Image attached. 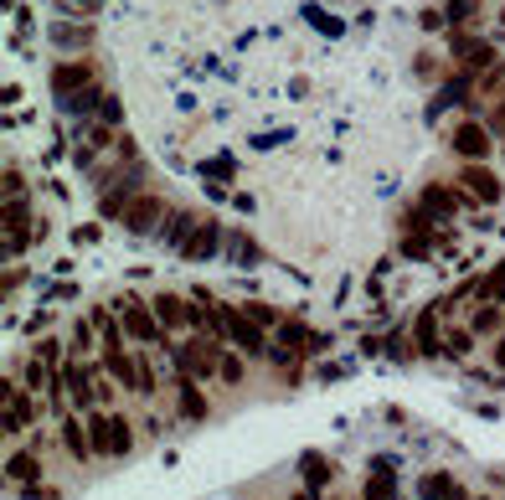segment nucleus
<instances>
[{
  "mask_svg": "<svg viewBox=\"0 0 505 500\" xmlns=\"http://www.w3.org/2000/svg\"><path fill=\"white\" fill-rule=\"evenodd\" d=\"M495 367H505V336L495 340Z\"/></svg>",
  "mask_w": 505,
  "mask_h": 500,
  "instance_id": "58836bf2",
  "label": "nucleus"
},
{
  "mask_svg": "<svg viewBox=\"0 0 505 500\" xmlns=\"http://www.w3.org/2000/svg\"><path fill=\"white\" fill-rule=\"evenodd\" d=\"M470 500H485V495H470Z\"/></svg>",
  "mask_w": 505,
  "mask_h": 500,
  "instance_id": "a19ab883",
  "label": "nucleus"
},
{
  "mask_svg": "<svg viewBox=\"0 0 505 500\" xmlns=\"http://www.w3.org/2000/svg\"><path fill=\"white\" fill-rule=\"evenodd\" d=\"M88 434H94V454H109V459H124L134 444L124 413H88Z\"/></svg>",
  "mask_w": 505,
  "mask_h": 500,
  "instance_id": "f03ea898",
  "label": "nucleus"
},
{
  "mask_svg": "<svg viewBox=\"0 0 505 500\" xmlns=\"http://www.w3.org/2000/svg\"><path fill=\"white\" fill-rule=\"evenodd\" d=\"M5 475H11V480H36V475H42V465H36V454H11V465H5Z\"/></svg>",
  "mask_w": 505,
  "mask_h": 500,
  "instance_id": "393cba45",
  "label": "nucleus"
},
{
  "mask_svg": "<svg viewBox=\"0 0 505 500\" xmlns=\"http://www.w3.org/2000/svg\"><path fill=\"white\" fill-rule=\"evenodd\" d=\"M217 377H222V382H227V387H243V377H248V371H243V361H237V356H222Z\"/></svg>",
  "mask_w": 505,
  "mask_h": 500,
  "instance_id": "a878e982",
  "label": "nucleus"
},
{
  "mask_svg": "<svg viewBox=\"0 0 505 500\" xmlns=\"http://www.w3.org/2000/svg\"><path fill=\"white\" fill-rule=\"evenodd\" d=\"M474 11H480V0H454V5H449V16H454V21L474 16Z\"/></svg>",
  "mask_w": 505,
  "mask_h": 500,
  "instance_id": "2f4dec72",
  "label": "nucleus"
},
{
  "mask_svg": "<svg viewBox=\"0 0 505 500\" xmlns=\"http://www.w3.org/2000/svg\"><path fill=\"white\" fill-rule=\"evenodd\" d=\"M294 500H315V495H310V490H300V495H294Z\"/></svg>",
  "mask_w": 505,
  "mask_h": 500,
  "instance_id": "ea45409f",
  "label": "nucleus"
},
{
  "mask_svg": "<svg viewBox=\"0 0 505 500\" xmlns=\"http://www.w3.org/2000/svg\"><path fill=\"white\" fill-rule=\"evenodd\" d=\"M500 78H505V67L495 63V67H490V73H485V78H480V93H495V83H500Z\"/></svg>",
  "mask_w": 505,
  "mask_h": 500,
  "instance_id": "473e14b6",
  "label": "nucleus"
},
{
  "mask_svg": "<svg viewBox=\"0 0 505 500\" xmlns=\"http://www.w3.org/2000/svg\"><path fill=\"white\" fill-rule=\"evenodd\" d=\"M459 207H470V201H464L459 191H449V186H428V191H423V211H428V217H454Z\"/></svg>",
  "mask_w": 505,
  "mask_h": 500,
  "instance_id": "f3484780",
  "label": "nucleus"
},
{
  "mask_svg": "<svg viewBox=\"0 0 505 500\" xmlns=\"http://www.w3.org/2000/svg\"><path fill=\"white\" fill-rule=\"evenodd\" d=\"M63 449L73 454L78 465H88V459H94V434H88V428H83V423L73 418V413L63 418Z\"/></svg>",
  "mask_w": 505,
  "mask_h": 500,
  "instance_id": "ddd939ff",
  "label": "nucleus"
},
{
  "mask_svg": "<svg viewBox=\"0 0 505 500\" xmlns=\"http://www.w3.org/2000/svg\"><path fill=\"white\" fill-rule=\"evenodd\" d=\"M21 423L32 428L36 413H32V397H21V387L5 377V434H21Z\"/></svg>",
  "mask_w": 505,
  "mask_h": 500,
  "instance_id": "f8f14e48",
  "label": "nucleus"
},
{
  "mask_svg": "<svg viewBox=\"0 0 505 500\" xmlns=\"http://www.w3.org/2000/svg\"><path fill=\"white\" fill-rule=\"evenodd\" d=\"M88 320H94L98 340H104V361H109V356H124L129 330H124V320H119V315H109V305H98L94 315H88Z\"/></svg>",
  "mask_w": 505,
  "mask_h": 500,
  "instance_id": "1a4fd4ad",
  "label": "nucleus"
},
{
  "mask_svg": "<svg viewBox=\"0 0 505 500\" xmlns=\"http://www.w3.org/2000/svg\"><path fill=\"white\" fill-rule=\"evenodd\" d=\"M119 320H124L129 340H140V346H160V340H165V325H160V315H155L150 305H140V299H129Z\"/></svg>",
  "mask_w": 505,
  "mask_h": 500,
  "instance_id": "20e7f679",
  "label": "nucleus"
},
{
  "mask_svg": "<svg viewBox=\"0 0 505 500\" xmlns=\"http://www.w3.org/2000/svg\"><path fill=\"white\" fill-rule=\"evenodd\" d=\"M418 495L423 500H459L464 490L454 485V475H423V480H418Z\"/></svg>",
  "mask_w": 505,
  "mask_h": 500,
  "instance_id": "a211bd4d",
  "label": "nucleus"
},
{
  "mask_svg": "<svg viewBox=\"0 0 505 500\" xmlns=\"http://www.w3.org/2000/svg\"><path fill=\"white\" fill-rule=\"evenodd\" d=\"M94 83H98L94 63H57V67H52V93H57V103H67L73 93L94 88Z\"/></svg>",
  "mask_w": 505,
  "mask_h": 500,
  "instance_id": "39448f33",
  "label": "nucleus"
},
{
  "mask_svg": "<svg viewBox=\"0 0 505 500\" xmlns=\"http://www.w3.org/2000/svg\"><path fill=\"white\" fill-rule=\"evenodd\" d=\"M181 418H191V423L206 418V397L196 387V377H181Z\"/></svg>",
  "mask_w": 505,
  "mask_h": 500,
  "instance_id": "6ab92c4d",
  "label": "nucleus"
},
{
  "mask_svg": "<svg viewBox=\"0 0 505 500\" xmlns=\"http://www.w3.org/2000/svg\"><path fill=\"white\" fill-rule=\"evenodd\" d=\"M217 320H222V336L233 340L237 351L248 356H269V330L252 320L248 309H233V305H217Z\"/></svg>",
  "mask_w": 505,
  "mask_h": 500,
  "instance_id": "f257e3e1",
  "label": "nucleus"
},
{
  "mask_svg": "<svg viewBox=\"0 0 505 500\" xmlns=\"http://www.w3.org/2000/svg\"><path fill=\"white\" fill-rule=\"evenodd\" d=\"M119 113H124V109H119V98H104V109H98V124H119Z\"/></svg>",
  "mask_w": 505,
  "mask_h": 500,
  "instance_id": "c756f323",
  "label": "nucleus"
},
{
  "mask_svg": "<svg viewBox=\"0 0 505 500\" xmlns=\"http://www.w3.org/2000/svg\"><path fill=\"white\" fill-rule=\"evenodd\" d=\"M171 211H175V207H165V196H155V191L144 196V191H140V196H134V201H129V211H124V227H129V232H140V238H144V232H160Z\"/></svg>",
  "mask_w": 505,
  "mask_h": 500,
  "instance_id": "7ed1b4c3",
  "label": "nucleus"
},
{
  "mask_svg": "<svg viewBox=\"0 0 505 500\" xmlns=\"http://www.w3.org/2000/svg\"><path fill=\"white\" fill-rule=\"evenodd\" d=\"M227 259H233L237 269H252L263 253H258V242H252L248 232H233V238H227Z\"/></svg>",
  "mask_w": 505,
  "mask_h": 500,
  "instance_id": "412c9836",
  "label": "nucleus"
},
{
  "mask_svg": "<svg viewBox=\"0 0 505 500\" xmlns=\"http://www.w3.org/2000/svg\"><path fill=\"white\" fill-rule=\"evenodd\" d=\"M233 171H237V165H227V161H212V165H206V176H212V181H227Z\"/></svg>",
  "mask_w": 505,
  "mask_h": 500,
  "instance_id": "f704fd0d",
  "label": "nucleus"
},
{
  "mask_svg": "<svg viewBox=\"0 0 505 500\" xmlns=\"http://www.w3.org/2000/svg\"><path fill=\"white\" fill-rule=\"evenodd\" d=\"M67 5H73V11H98L104 0H67Z\"/></svg>",
  "mask_w": 505,
  "mask_h": 500,
  "instance_id": "4c0bfd02",
  "label": "nucleus"
},
{
  "mask_svg": "<svg viewBox=\"0 0 505 500\" xmlns=\"http://www.w3.org/2000/svg\"><path fill=\"white\" fill-rule=\"evenodd\" d=\"M300 480H304V490H320V485L331 480V465H325V454H304V459H300Z\"/></svg>",
  "mask_w": 505,
  "mask_h": 500,
  "instance_id": "5701e85b",
  "label": "nucleus"
},
{
  "mask_svg": "<svg viewBox=\"0 0 505 500\" xmlns=\"http://www.w3.org/2000/svg\"><path fill=\"white\" fill-rule=\"evenodd\" d=\"M104 98H109V93H104V88L94 83V88H83V93L67 98L63 109H67V113H98V109H104Z\"/></svg>",
  "mask_w": 505,
  "mask_h": 500,
  "instance_id": "b1692460",
  "label": "nucleus"
},
{
  "mask_svg": "<svg viewBox=\"0 0 505 500\" xmlns=\"http://www.w3.org/2000/svg\"><path fill=\"white\" fill-rule=\"evenodd\" d=\"M36 356H42V361H47V367H57V340H42V346H36Z\"/></svg>",
  "mask_w": 505,
  "mask_h": 500,
  "instance_id": "c9c22d12",
  "label": "nucleus"
},
{
  "mask_svg": "<svg viewBox=\"0 0 505 500\" xmlns=\"http://www.w3.org/2000/svg\"><path fill=\"white\" fill-rule=\"evenodd\" d=\"M443 305H428L423 315H418V325H412V336H418V356H443L439 336H433V325H439Z\"/></svg>",
  "mask_w": 505,
  "mask_h": 500,
  "instance_id": "4468645a",
  "label": "nucleus"
},
{
  "mask_svg": "<svg viewBox=\"0 0 505 500\" xmlns=\"http://www.w3.org/2000/svg\"><path fill=\"white\" fill-rule=\"evenodd\" d=\"M454 155H459V161H485V155H490V124L464 119V124L454 130Z\"/></svg>",
  "mask_w": 505,
  "mask_h": 500,
  "instance_id": "9d476101",
  "label": "nucleus"
},
{
  "mask_svg": "<svg viewBox=\"0 0 505 500\" xmlns=\"http://www.w3.org/2000/svg\"><path fill=\"white\" fill-rule=\"evenodd\" d=\"M459 186H464L474 201H485V207H495V201H500V176H495V171H485V161H464V171H459Z\"/></svg>",
  "mask_w": 505,
  "mask_h": 500,
  "instance_id": "0eeeda50",
  "label": "nucleus"
},
{
  "mask_svg": "<svg viewBox=\"0 0 505 500\" xmlns=\"http://www.w3.org/2000/svg\"><path fill=\"white\" fill-rule=\"evenodd\" d=\"M175 367H181V377H206V371H217L222 356H217V346H212V336L196 340V346H181V351H175Z\"/></svg>",
  "mask_w": 505,
  "mask_h": 500,
  "instance_id": "6e6552de",
  "label": "nucleus"
},
{
  "mask_svg": "<svg viewBox=\"0 0 505 500\" xmlns=\"http://www.w3.org/2000/svg\"><path fill=\"white\" fill-rule=\"evenodd\" d=\"M464 294H485L490 305H500V299H505V263H500V269H490L485 279H474V284H464Z\"/></svg>",
  "mask_w": 505,
  "mask_h": 500,
  "instance_id": "aec40b11",
  "label": "nucleus"
},
{
  "mask_svg": "<svg viewBox=\"0 0 505 500\" xmlns=\"http://www.w3.org/2000/svg\"><path fill=\"white\" fill-rule=\"evenodd\" d=\"M248 315L263 325V330H269V325H284V320H279V309H269V305H248Z\"/></svg>",
  "mask_w": 505,
  "mask_h": 500,
  "instance_id": "c85d7f7f",
  "label": "nucleus"
},
{
  "mask_svg": "<svg viewBox=\"0 0 505 500\" xmlns=\"http://www.w3.org/2000/svg\"><path fill=\"white\" fill-rule=\"evenodd\" d=\"M191 232H196V217H191L186 207H175L171 217H165V227H160V238L171 242L175 253H181V248H186V242H191Z\"/></svg>",
  "mask_w": 505,
  "mask_h": 500,
  "instance_id": "dca6fc26",
  "label": "nucleus"
},
{
  "mask_svg": "<svg viewBox=\"0 0 505 500\" xmlns=\"http://www.w3.org/2000/svg\"><path fill=\"white\" fill-rule=\"evenodd\" d=\"M26 222H32V201L26 196H5V259L26 253Z\"/></svg>",
  "mask_w": 505,
  "mask_h": 500,
  "instance_id": "423d86ee",
  "label": "nucleus"
},
{
  "mask_svg": "<svg viewBox=\"0 0 505 500\" xmlns=\"http://www.w3.org/2000/svg\"><path fill=\"white\" fill-rule=\"evenodd\" d=\"M490 130H505V98L495 103V113H490Z\"/></svg>",
  "mask_w": 505,
  "mask_h": 500,
  "instance_id": "e433bc0d",
  "label": "nucleus"
},
{
  "mask_svg": "<svg viewBox=\"0 0 505 500\" xmlns=\"http://www.w3.org/2000/svg\"><path fill=\"white\" fill-rule=\"evenodd\" d=\"M63 371H67V392H73V407L78 413H94V371H83V367H73V361H63Z\"/></svg>",
  "mask_w": 505,
  "mask_h": 500,
  "instance_id": "2eb2a0df",
  "label": "nucleus"
},
{
  "mask_svg": "<svg viewBox=\"0 0 505 500\" xmlns=\"http://www.w3.org/2000/svg\"><path fill=\"white\" fill-rule=\"evenodd\" d=\"M397 500H402V495H397Z\"/></svg>",
  "mask_w": 505,
  "mask_h": 500,
  "instance_id": "79ce46f5",
  "label": "nucleus"
},
{
  "mask_svg": "<svg viewBox=\"0 0 505 500\" xmlns=\"http://www.w3.org/2000/svg\"><path fill=\"white\" fill-rule=\"evenodd\" d=\"M5 196H21V165H5Z\"/></svg>",
  "mask_w": 505,
  "mask_h": 500,
  "instance_id": "72a5a7b5",
  "label": "nucleus"
},
{
  "mask_svg": "<svg viewBox=\"0 0 505 500\" xmlns=\"http://www.w3.org/2000/svg\"><path fill=\"white\" fill-rule=\"evenodd\" d=\"M150 305H155V315H160V325H165V330L186 325V299H175V294H155Z\"/></svg>",
  "mask_w": 505,
  "mask_h": 500,
  "instance_id": "4be33fe9",
  "label": "nucleus"
},
{
  "mask_svg": "<svg viewBox=\"0 0 505 500\" xmlns=\"http://www.w3.org/2000/svg\"><path fill=\"white\" fill-rule=\"evenodd\" d=\"M88 346H94V320L73 330V351H88Z\"/></svg>",
  "mask_w": 505,
  "mask_h": 500,
  "instance_id": "7c9ffc66",
  "label": "nucleus"
},
{
  "mask_svg": "<svg viewBox=\"0 0 505 500\" xmlns=\"http://www.w3.org/2000/svg\"><path fill=\"white\" fill-rule=\"evenodd\" d=\"M470 340H474V330H449V340H443V356H464V351H470Z\"/></svg>",
  "mask_w": 505,
  "mask_h": 500,
  "instance_id": "cd10ccee",
  "label": "nucleus"
},
{
  "mask_svg": "<svg viewBox=\"0 0 505 500\" xmlns=\"http://www.w3.org/2000/svg\"><path fill=\"white\" fill-rule=\"evenodd\" d=\"M217 248H222V222H196V232H191V242L181 248V259H191V263H206V259H217Z\"/></svg>",
  "mask_w": 505,
  "mask_h": 500,
  "instance_id": "9b49d317",
  "label": "nucleus"
},
{
  "mask_svg": "<svg viewBox=\"0 0 505 500\" xmlns=\"http://www.w3.org/2000/svg\"><path fill=\"white\" fill-rule=\"evenodd\" d=\"M490 330H500V309L485 305L480 315H474V336H490Z\"/></svg>",
  "mask_w": 505,
  "mask_h": 500,
  "instance_id": "bb28decb",
  "label": "nucleus"
}]
</instances>
